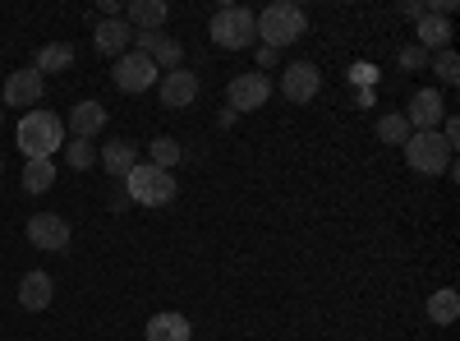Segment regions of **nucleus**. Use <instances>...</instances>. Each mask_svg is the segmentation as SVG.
Returning <instances> with one entry per match:
<instances>
[{
    "label": "nucleus",
    "mask_w": 460,
    "mask_h": 341,
    "mask_svg": "<svg viewBox=\"0 0 460 341\" xmlns=\"http://www.w3.org/2000/svg\"><path fill=\"white\" fill-rule=\"evenodd\" d=\"M19 148H23V162L51 157L56 148H65V121L56 111H28L19 121Z\"/></svg>",
    "instance_id": "1"
},
{
    "label": "nucleus",
    "mask_w": 460,
    "mask_h": 341,
    "mask_svg": "<svg viewBox=\"0 0 460 341\" xmlns=\"http://www.w3.org/2000/svg\"><path fill=\"white\" fill-rule=\"evenodd\" d=\"M304 10L299 5H290V0H277V5H267L262 14H258V37H262V47H272V51H281V47H290V42H299L304 37Z\"/></svg>",
    "instance_id": "2"
},
{
    "label": "nucleus",
    "mask_w": 460,
    "mask_h": 341,
    "mask_svg": "<svg viewBox=\"0 0 460 341\" xmlns=\"http://www.w3.org/2000/svg\"><path fill=\"white\" fill-rule=\"evenodd\" d=\"M253 37H258V14L244 10V5H221L212 14V42L221 51H244L253 47Z\"/></svg>",
    "instance_id": "3"
},
{
    "label": "nucleus",
    "mask_w": 460,
    "mask_h": 341,
    "mask_svg": "<svg viewBox=\"0 0 460 341\" xmlns=\"http://www.w3.org/2000/svg\"><path fill=\"white\" fill-rule=\"evenodd\" d=\"M125 184H129V199H134L138 208H166V203L175 199V175L162 171V166H152V162H138V166L125 175Z\"/></svg>",
    "instance_id": "4"
},
{
    "label": "nucleus",
    "mask_w": 460,
    "mask_h": 341,
    "mask_svg": "<svg viewBox=\"0 0 460 341\" xmlns=\"http://www.w3.org/2000/svg\"><path fill=\"white\" fill-rule=\"evenodd\" d=\"M405 162L419 175H447L451 171V148L438 130H419V134L405 139Z\"/></svg>",
    "instance_id": "5"
},
{
    "label": "nucleus",
    "mask_w": 460,
    "mask_h": 341,
    "mask_svg": "<svg viewBox=\"0 0 460 341\" xmlns=\"http://www.w3.org/2000/svg\"><path fill=\"white\" fill-rule=\"evenodd\" d=\"M111 79H115V88H120V93H147L152 84L162 79V74H157V65H152L147 56H138V51H125L120 60H115Z\"/></svg>",
    "instance_id": "6"
},
{
    "label": "nucleus",
    "mask_w": 460,
    "mask_h": 341,
    "mask_svg": "<svg viewBox=\"0 0 460 341\" xmlns=\"http://www.w3.org/2000/svg\"><path fill=\"white\" fill-rule=\"evenodd\" d=\"M318 88H323L318 65L295 60V65H286V69H281V97H286V102L304 106V102H314V97H318Z\"/></svg>",
    "instance_id": "7"
},
{
    "label": "nucleus",
    "mask_w": 460,
    "mask_h": 341,
    "mask_svg": "<svg viewBox=\"0 0 460 341\" xmlns=\"http://www.w3.org/2000/svg\"><path fill=\"white\" fill-rule=\"evenodd\" d=\"M69 221L60 217V212H37V217H28V245L32 249H47V254H60L65 245H69Z\"/></svg>",
    "instance_id": "8"
},
{
    "label": "nucleus",
    "mask_w": 460,
    "mask_h": 341,
    "mask_svg": "<svg viewBox=\"0 0 460 341\" xmlns=\"http://www.w3.org/2000/svg\"><path fill=\"white\" fill-rule=\"evenodd\" d=\"M134 42H138L134 51L157 65V74H171V69H180V60H184V47L175 42V37H166L162 28H157V32H134Z\"/></svg>",
    "instance_id": "9"
},
{
    "label": "nucleus",
    "mask_w": 460,
    "mask_h": 341,
    "mask_svg": "<svg viewBox=\"0 0 460 341\" xmlns=\"http://www.w3.org/2000/svg\"><path fill=\"white\" fill-rule=\"evenodd\" d=\"M226 97H230V111H235V116L240 111H258L267 97H272V79H267V74H235Z\"/></svg>",
    "instance_id": "10"
},
{
    "label": "nucleus",
    "mask_w": 460,
    "mask_h": 341,
    "mask_svg": "<svg viewBox=\"0 0 460 341\" xmlns=\"http://www.w3.org/2000/svg\"><path fill=\"white\" fill-rule=\"evenodd\" d=\"M442 116H447L442 93H438V88H419V93L410 97L405 125H410V134H419V130H438V125H442Z\"/></svg>",
    "instance_id": "11"
},
{
    "label": "nucleus",
    "mask_w": 460,
    "mask_h": 341,
    "mask_svg": "<svg viewBox=\"0 0 460 341\" xmlns=\"http://www.w3.org/2000/svg\"><path fill=\"white\" fill-rule=\"evenodd\" d=\"M42 93H47V79L37 69H14L10 79H5V106H19L23 116L42 102Z\"/></svg>",
    "instance_id": "12"
},
{
    "label": "nucleus",
    "mask_w": 460,
    "mask_h": 341,
    "mask_svg": "<svg viewBox=\"0 0 460 341\" xmlns=\"http://www.w3.org/2000/svg\"><path fill=\"white\" fill-rule=\"evenodd\" d=\"M157 93H162V106L166 111H180V106H189V102L199 97V74H189L180 65V69H171V74H162V79H157Z\"/></svg>",
    "instance_id": "13"
},
{
    "label": "nucleus",
    "mask_w": 460,
    "mask_h": 341,
    "mask_svg": "<svg viewBox=\"0 0 460 341\" xmlns=\"http://www.w3.org/2000/svg\"><path fill=\"white\" fill-rule=\"evenodd\" d=\"M129 42H134V28H129L125 19H102L97 32H93L97 56H115V60H120V56L129 51Z\"/></svg>",
    "instance_id": "14"
},
{
    "label": "nucleus",
    "mask_w": 460,
    "mask_h": 341,
    "mask_svg": "<svg viewBox=\"0 0 460 341\" xmlns=\"http://www.w3.org/2000/svg\"><path fill=\"white\" fill-rule=\"evenodd\" d=\"M97 162H102V171H106V175L125 180V175L138 166V148H134L129 139H111V143H102V148H97Z\"/></svg>",
    "instance_id": "15"
},
{
    "label": "nucleus",
    "mask_w": 460,
    "mask_h": 341,
    "mask_svg": "<svg viewBox=\"0 0 460 341\" xmlns=\"http://www.w3.org/2000/svg\"><path fill=\"white\" fill-rule=\"evenodd\" d=\"M106 130V106L102 102H79L69 111V139H97Z\"/></svg>",
    "instance_id": "16"
},
{
    "label": "nucleus",
    "mask_w": 460,
    "mask_h": 341,
    "mask_svg": "<svg viewBox=\"0 0 460 341\" xmlns=\"http://www.w3.org/2000/svg\"><path fill=\"white\" fill-rule=\"evenodd\" d=\"M51 295H56V282H51L47 273H28V277L19 282V305H23L28 314H42V310L51 305Z\"/></svg>",
    "instance_id": "17"
},
{
    "label": "nucleus",
    "mask_w": 460,
    "mask_h": 341,
    "mask_svg": "<svg viewBox=\"0 0 460 341\" xmlns=\"http://www.w3.org/2000/svg\"><path fill=\"white\" fill-rule=\"evenodd\" d=\"M414 37H419V51H429V56H438V51H447L451 47V23L442 19V14H424L419 19V28H414Z\"/></svg>",
    "instance_id": "18"
},
{
    "label": "nucleus",
    "mask_w": 460,
    "mask_h": 341,
    "mask_svg": "<svg viewBox=\"0 0 460 341\" xmlns=\"http://www.w3.org/2000/svg\"><path fill=\"white\" fill-rule=\"evenodd\" d=\"M125 23L134 32H157L166 23V5H162V0H129V5H125Z\"/></svg>",
    "instance_id": "19"
},
{
    "label": "nucleus",
    "mask_w": 460,
    "mask_h": 341,
    "mask_svg": "<svg viewBox=\"0 0 460 341\" xmlns=\"http://www.w3.org/2000/svg\"><path fill=\"white\" fill-rule=\"evenodd\" d=\"M143 332H147V341H189L194 337V328H189L184 314H152Z\"/></svg>",
    "instance_id": "20"
},
{
    "label": "nucleus",
    "mask_w": 460,
    "mask_h": 341,
    "mask_svg": "<svg viewBox=\"0 0 460 341\" xmlns=\"http://www.w3.org/2000/svg\"><path fill=\"white\" fill-rule=\"evenodd\" d=\"M51 184H56V162L51 157L23 162V189H28V194H47Z\"/></svg>",
    "instance_id": "21"
},
{
    "label": "nucleus",
    "mask_w": 460,
    "mask_h": 341,
    "mask_svg": "<svg viewBox=\"0 0 460 341\" xmlns=\"http://www.w3.org/2000/svg\"><path fill=\"white\" fill-rule=\"evenodd\" d=\"M74 65V47L69 42H47L42 51H37V74H60V69H69Z\"/></svg>",
    "instance_id": "22"
},
{
    "label": "nucleus",
    "mask_w": 460,
    "mask_h": 341,
    "mask_svg": "<svg viewBox=\"0 0 460 341\" xmlns=\"http://www.w3.org/2000/svg\"><path fill=\"white\" fill-rule=\"evenodd\" d=\"M429 319H433L438 328H451V323L460 319V295H456L451 286H442V291L429 300Z\"/></svg>",
    "instance_id": "23"
},
{
    "label": "nucleus",
    "mask_w": 460,
    "mask_h": 341,
    "mask_svg": "<svg viewBox=\"0 0 460 341\" xmlns=\"http://www.w3.org/2000/svg\"><path fill=\"white\" fill-rule=\"evenodd\" d=\"M147 157H152V166H162V171H171V166H180V157H184V148L175 143V139H152L147 143Z\"/></svg>",
    "instance_id": "24"
},
{
    "label": "nucleus",
    "mask_w": 460,
    "mask_h": 341,
    "mask_svg": "<svg viewBox=\"0 0 460 341\" xmlns=\"http://www.w3.org/2000/svg\"><path fill=\"white\" fill-rule=\"evenodd\" d=\"M377 139L387 143V148H405V139H410V125H405V116H396V111H387V116L377 121Z\"/></svg>",
    "instance_id": "25"
},
{
    "label": "nucleus",
    "mask_w": 460,
    "mask_h": 341,
    "mask_svg": "<svg viewBox=\"0 0 460 341\" xmlns=\"http://www.w3.org/2000/svg\"><path fill=\"white\" fill-rule=\"evenodd\" d=\"M65 162H69L74 171H88V166L97 162V143H93V139H69V143H65Z\"/></svg>",
    "instance_id": "26"
},
{
    "label": "nucleus",
    "mask_w": 460,
    "mask_h": 341,
    "mask_svg": "<svg viewBox=\"0 0 460 341\" xmlns=\"http://www.w3.org/2000/svg\"><path fill=\"white\" fill-rule=\"evenodd\" d=\"M429 65H433V74H438V84H460V56L447 47V51H438V56H429Z\"/></svg>",
    "instance_id": "27"
},
{
    "label": "nucleus",
    "mask_w": 460,
    "mask_h": 341,
    "mask_svg": "<svg viewBox=\"0 0 460 341\" xmlns=\"http://www.w3.org/2000/svg\"><path fill=\"white\" fill-rule=\"evenodd\" d=\"M401 65H405V69H429V51L405 47V51H401Z\"/></svg>",
    "instance_id": "28"
},
{
    "label": "nucleus",
    "mask_w": 460,
    "mask_h": 341,
    "mask_svg": "<svg viewBox=\"0 0 460 341\" xmlns=\"http://www.w3.org/2000/svg\"><path fill=\"white\" fill-rule=\"evenodd\" d=\"M350 79H355V84H373V79H377V69H373V65H355V69H350Z\"/></svg>",
    "instance_id": "29"
},
{
    "label": "nucleus",
    "mask_w": 460,
    "mask_h": 341,
    "mask_svg": "<svg viewBox=\"0 0 460 341\" xmlns=\"http://www.w3.org/2000/svg\"><path fill=\"white\" fill-rule=\"evenodd\" d=\"M405 14H410V19L419 23V19H424V14H429V5H424V0H410V5H405Z\"/></svg>",
    "instance_id": "30"
},
{
    "label": "nucleus",
    "mask_w": 460,
    "mask_h": 341,
    "mask_svg": "<svg viewBox=\"0 0 460 341\" xmlns=\"http://www.w3.org/2000/svg\"><path fill=\"white\" fill-rule=\"evenodd\" d=\"M258 65H262V69L277 65V51H272V47H258Z\"/></svg>",
    "instance_id": "31"
},
{
    "label": "nucleus",
    "mask_w": 460,
    "mask_h": 341,
    "mask_svg": "<svg viewBox=\"0 0 460 341\" xmlns=\"http://www.w3.org/2000/svg\"><path fill=\"white\" fill-rule=\"evenodd\" d=\"M102 14L106 19H120V0H102Z\"/></svg>",
    "instance_id": "32"
},
{
    "label": "nucleus",
    "mask_w": 460,
    "mask_h": 341,
    "mask_svg": "<svg viewBox=\"0 0 460 341\" xmlns=\"http://www.w3.org/2000/svg\"><path fill=\"white\" fill-rule=\"evenodd\" d=\"M0 171H5V162H0Z\"/></svg>",
    "instance_id": "33"
}]
</instances>
